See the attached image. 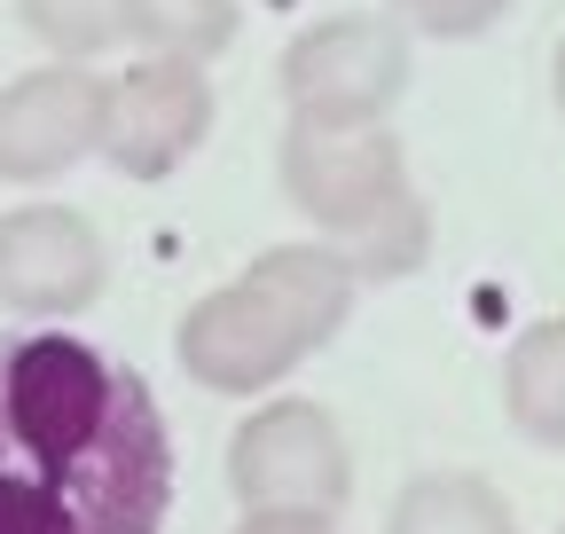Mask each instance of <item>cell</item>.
<instances>
[{
	"label": "cell",
	"mask_w": 565,
	"mask_h": 534,
	"mask_svg": "<svg viewBox=\"0 0 565 534\" xmlns=\"http://www.w3.org/2000/svg\"><path fill=\"white\" fill-rule=\"evenodd\" d=\"M173 432L141 370L71 330L0 339V534H166Z\"/></svg>",
	"instance_id": "cell-1"
},
{
	"label": "cell",
	"mask_w": 565,
	"mask_h": 534,
	"mask_svg": "<svg viewBox=\"0 0 565 534\" xmlns=\"http://www.w3.org/2000/svg\"><path fill=\"white\" fill-rule=\"evenodd\" d=\"M275 87L299 126H385L408 95V24L377 9H345L291 32Z\"/></svg>",
	"instance_id": "cell-2"
},
{
	"label": "cell",
	"mask_w": 565,
	"mask_h": 534,
	"mask_svg": "<svg viewBox=\"0 0 565 534\" xmlns=\"http://www.w3.org/2000/svg\"><path fill=\"white\" fill-rule=\"evenodd\" d=\"M228 495L244 511H322L353 495V448L322 400L282 393L267 409H252L228 440Z\"/></svg>",
	"instance_id": "cell-3"
},
{
	"label": "cell",
	"mask_w": 565,
	"mask_h": 534,
	"mask_svg": "<svg viewBox=\"0 0 565 534\" xmlns=\"http://www.w3.org/2000/svg\"><path fill=\"white\" fill-rule=\"evenodd\" d=\"M408 189L416 181L393 126H282V196L299 205V221H315V236L345 244Z\"/></svg>",
	"instance_id": "cell-4"
},
{
	"label": "cell",
	"mask_w": 565,
	"mask_h": 534,
	"mask_svg": "<svg viewBox=\"0 0 565 534\" xmlns=\"http://www.w3.org/2000/svg\"><path fill=\"white\" fill-rule=\"evenodd\" d=\"M110 284V244L71 205H17L0 213V314L17 322H71Z\"/></svg>",
	"instance_id": "cell-5"
},
{
	"label": "cell",
	"mask_w": 565,
	"mask_h": 534,
	"mask_svg": "<svg viewBox=\"0 0 565 534\" xmlns=\"http://www.w3.org/2000/svg\"><path fill=\"white\" fill-rule=\"evenodd\" d=\"M212 134V79L204 63L141 55L110 79L103 103V165L118 181H166L189 165V150Z\"/></svg>",
	"instance_id": "cell-6"
},
{
	"label": "cell",
	"mask_w": 565,
	"mask_h": 534,
	"mask_svg": "<svg viewBox=\"0 0 565 534\" xmlns=\"http://www.w3.org/2000/svg\"><path fill=\"white\" fill-rule=\"evenodd\" d=\"M103 103L110 79L95 63H40L0 87V181H63L71 165L103 158Z\"/></svg>",
	"instance_id": "cell-7"
},
{
	"label": "cell",
	"mask_w": 565,
	"mask_h": 534,
	"mask_svg": "<svg viewBox=\"0 0 565 534\" xmlns=\"http://www.w3.org/2000/svg\"><path fill=\"white\" fill-rule=\"evenodd\" d=\"M173 354H181V370H189L204 393H236V400H252V393L282 385V377L307 362V339L282 322V307H275L259 284L236 276V284L204 291V299L181 314Z\"/></svg>",
	"instance_id": "cell-8"
},
{
	"label": "cell",
	"mask_w": 565,
	"mask_h": 534,
	"mask_svg": "<svg viewBox=\"0 0 565 534\" xmlns=\"http://www.w3.org/2000/svg\"><path fill=\"white\" fill-rule=\"evenodd\" d=\"M244 284H259L275 307H282V322L307 339V354L315 346H330L338 330H345V314H353V291H362V276H353V259L330 244V236H299V244H267L252 267H244Z\"/></svg>",
	"instance_id": "cell-9"
},
{
	"label": "cell",
	"mask_w": 565,
	"mask_h": 534,
	"mask_svg": "<svg viewBox=\"0 0 565 534\" xmlns=\"http://www.w3.org/2000/svg\"><path fill=\"white\" fill-rule=\"evenodd\" d=\"M503 409L534 448H565V314L526 322L503 354Z\"/></svg>",
	"instance_id": "cell-10"
},
{
	"label": "cell",
	"mask_w": 565,
	"mask_h": 534,
	"mask_svg": "<svg viewBox=\"0 0 565 534\" xmlns=\"http://www.w3.org/2000/svg\"><path fill=\"white\" fill-rule=\"evenodd\" d=\"M385 534H519V526L487 472H416L393 495Z\"/></svg>",
	"instance_id": "cell-11"
},
{
	"label": "cell",
	"mask_w": 565,
	"mask_h": 534,
	"mask_svg": "<svg viewBox=\"0 0 565 534\" xmlns=\"http://www.w3.org/2000/svg\"><path fill=\"white\" fill-rule=\"evenodd\" d=\"M244 9L236 0H126V40L141 55H181V63H212L236 47Z\"/></svg>",
	"instance_id": "cell-12"
},
{
	"label": "cell",
	"mask_w": 565,
	"mask_h": 534,
	"mask_svg": "<svg viewBox=\"0 0 565 534\" xmlns=\"http://www.w3.org/2000/svg\"><path fill=\"white\" fill-rule=\"evenodd\" d=\"M338 252L353 259V276H362V284H401V276L424 267V252H433V213H424V196L408 189L401 205H385L370 228H353Z\"/></svg>",
	"instance_id": "cell-13"
},
{
	"label": "cell",
	"mask_w": 565,
	"mask_h": 534,
	"mask_svg": "<svg viewBox=\"0 0 565 534\" xmlns=\"http://www.w3.org/2000/svg\"><path fill=\"white\" fill-rule=\"evenodd\" d=\"M17 17L55 63H95L126 40V0H17Z\"/></svg>",
	"instance_id": "cell-14"
},
{
	"label": "cell",
	"mask_w": 565,
	"mask_h": 534,
	"mask_svg": "<svg viewBox=\"0 0 565 534\" xmlns=\"http://www.w3.org/2000/svg\"><path fill=\"white\" fill-rule=\"evenodd\" d=\"M511 0H393V17L424 40H479Z\"/></svg>",
	"instance_id": "cell-15"
},
{
	"label": "cell",
	"mask_w": 565,
	"mask_h": 534,
	"mask_svg": "<svg viewBox=\"0 0 565 534\" xmlns=\"http://www.w3.org/2000/svg\"><path fill=\"white\" fill-rule=\"evenodd\" d=\"M236 534H338L322 511H244Z\"/></svg>",
	"instance_id": "cell-16"
},
{
	"label": "cell",
	"mask_w": 565,
	"mask_h": 534,
	"mask_svg": "<svg viewBox=\"0 0 565 534\" xmlns=\"http://www.w3.org/2000/svg\"><path fill=\"white\" fill-rule=\"evenodd\" d=\"M550 95H557V110H565V47L550 55Z\"/></svg>",
	"instance_id": "cell-17"
},
{
	"label": "cell",
	"mask_w": 565,
	"mask_h": 534,
	"mask_svg": "<svg viewBox=\"0 0 565 534\" xmlns=\"http://www.w3.org/2000/svg\"><path fill=\"white\" fill-rule=\"evenodd\" d=\"M557 534H565V526H557Z\"/></svg>",
	"instance_id": "cell-18"
}]
</instances>
